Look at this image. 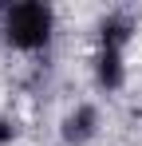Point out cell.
Instances as JSON below:
<instances>
[{
    "instance_id": "obj_3",
    "label": "cell",
    "mask_w": 142,
    "mask_h": 146,
    "mask_svg": "<svg viewBox=\"0 0 142 146\" xmlns=\"http://www.w3.org/2000/svg\"><path fill=\"white\" fill-rule=\"evenodd\" d=\"M95 83H99V91H122V83H126L122 51L99 48V55H95Z\"/></svg>"
},
{
    "instance_id": "obj_1",
    "label": "cell",
    "mask_w": 142,
    "mask_h": 146,
    "mask_svg": "<svg viewBox=\"0 0 142 146\" xmlns=\"http://www.w3.org/2000/svg\"><path fill=\"white\" fill-rule=\"evenodd\" d=\"M51 28H55V12L40 4V0H24L4 8V40L16 51H40L51 40Z\"/></svg>"
},
{
    "instance_id": "obj_5",
    "label": "cell",
    "mask_w": 142,
    "mask_h": 146,
    "mask_svg": "<svg viewBox=\"0 0 142 146\" xmlns=\"http://www.w3.org/2000/svg\"><path fill=\"white\" fill-rule=\"evenodd\" d=\"M12 138H16V122H12V119H0V146H8Z\"/></svg>"
},
{
    "instance_id": "obj_2",
    "label": "cell",
    "mask_w": 142,
    "mask_h": 146,
    "mask_svg": "<svg viewBox=\"0 0 142 146\" xmlns=\"http://www.w3.org/2000/svg\"><path fill=\"white\" fill-rule=\"evenodd\" d=\"M95 130H99V111H95L91 103H79L75 111H67L63 115V122H59V138L67 146H83L95 138Z\"/></svg>"
},
{
    "instance_id": "obj_4",
    "label": "cell",
    "mask_w": 142,
    "mask_h": 146,
    "mask_svg": "<svg viewBox=\"0 0 142 146\" xmlns=\"http://www.w3.org/2000/svg\"><path fill=\"white\" fill-rule=\"evenodd\" d=\"M134 40V24H130V16H107L103 24H99V48L107 51H126V44Z\"/></svg>"
}]
</instances>
